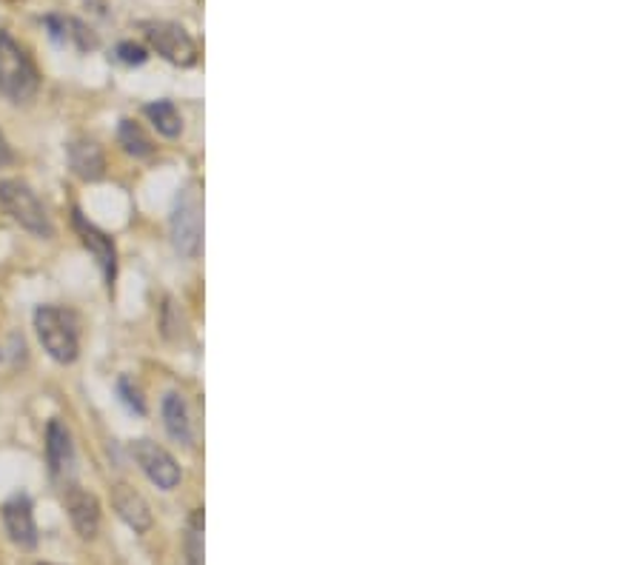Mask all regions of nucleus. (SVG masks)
I'll list each match as a JSON object with an SVG mask.
<instances>
[{
  "instance_id": "nucleus-18",
  "label": "nucleus",
  "mask_w": 642,
  "mask_h": 565,
  "mask_svg": "<svg viewBox=\"0 0 642 565\" xmlns=\"http://www.w3.org/2000/svg\"><path fill=\"white\" fill-rule=\"evenodd\" d=\"M115 61L126 63V66H143L146 61H149V52H146L140 43H131V40H123V43H117L115 47V54H112Z\"/></svg>"
},
{
  "instance_id": "nucleus-20",
  "label": "nucleus",
  "mask_w": 642,
  "mask_h": 565,
  "mask_svg": "<svg viewBox=\"0 0 642 565\" xmlns=\"http://www.w3.org/2000/svg\"><path fill=\"white\" fill-rule=\"evenodd\" d=\"M43 26H47V29H49V38H52L54 43H70L72 17H66V15H47V17H43Z\"/></svg>"
},
{
  "instance_id": "nucleus-15",
  "label": "nucleus",
  "mask_w": 642,
  "mask_h": 565,
  "mask_svg": "<svg viewBox=\"0 0 642 565\" xmlns=\"http://www.w3.org/2000/svg\"><path fill=\"white\" fill-rule=\"evenodd\" d=\"M117 140H121L123 152L131 154V158H149V154H154V143L149 140V135L143 131V126L135 121L121 123V129H117Z\"/></svg>"
},
{
  "instance_id": "nucleus-4",
  "label": "nucleus",
  "mask_w": 642,
  "mask_h": 565,
  "mask_svg": "<svg viewBox=\"0 0 642 565\" xmlns=\"http://www.w3.org/2000/svg\"><path fill=\"white\" fill-rule=\"evenodd\" d=\"M172 243L184 258H198L203 246V198H200L198 184H189L175 200L172 209Z\"/></svg>"
},
{
  "instance_id": "nucleus-19",
  "label": "nucleus",
  "mask_w": 642,
  "mask_h": 565,
  "mask_svg": "<svg viewBox=\"0 0 642 565\" xmlns=\"http://www.w3.org/2000/svg\"><path fill=\"white\" fill-rule=\"evenodd\" d=\"M70 43H72V47L80 49V52H92V49H98V35H95V32L89 29V26L80 24V21H75V17H72Z\"/></svg>"
},
{
  "instance_id": "nucleus-3",
  "label": "nucleus",
  "mask_w": 642,
  "mask_h": 565,
  "mask_svg": "<svg viewBox=\"0 0 642 565\" xmlns=\"http://www.w3.org/2000/svg\"><path fill=\"white\" fill-rule=\"evenodd\" d=\"M35 329H38L40 343L47 349L54 363H75L80 354V337H77V323L70 312L58 306H38L35 312Z\"/></svg>"
},
{
  "instance_id": "nucleus-2",
  "label": "nucleus",
  "mask_w": 642,
  "mask_h": 565,
  "mask_svg": "<svg viewBox=\"0 0 642 565\" xmlns=\"http://www.w3.org/2000/svg\"><path fill=\"white\" fill-rule=\"evenodd\" d=\"M0 203H3L9 217H12L21 229L29 231V235L43 237V240L54 237V226L52 221H49L47 209H43V203H40L38 194L32 191L29 184L15 180V177L0 180Z\"/></svg>"
},
{
  "instance_id": "nucleus-7",
  "label": "nucleus",
  "mask_w": 642,
  "mask_h": 565,
  "mask_svg": "<svg viewBox=\"0 0 642 565\" xmlns=\"http://www.w3.org/2000/svg\"><path fill=\"white\" fill-rule=\"evenodd\" d=\"M72 223H75V231L80 235V243L92 252V258L98 260L100 272H103V280L109 282V289H112V282H115L117 275V249L115 240L106 235V231H100L95 223H89L84 214L72 212Z\"/></svg>"
},
{
  "instance_id": "nucleus-9",
  "label": "nucleus",
  "mask_w": 642,
  "mask_h": 565,
  "mask_svg": "<svg viewBox=\"0 0 642 565\" xmlns=\"http://www.w3.org/2000/svg\"><path fill=\"white\" fill-rule=\"evenodd\" d=\"M66 512H70L72 526L84 540H95L100 531V503L92 491H84L80 486H70L63 494Z\"/></svg>"
},
{
  "instance_id": "nucleus-21",
  "label": "nucleus",
  "mask_w": 642,
  "mask_h": 565,
  "mask_svg": "<svg viewBox=\"0 0 642 565\" xmlns=\"http://www.w3.org/2000/svg\"><path fill=\"white\" fill-rule=\"evenodd\" d=\"M12 163H15V152H12V146H9V140L0 131V166H12Z\"/></svg>"
},
{
  "instance_id": "nucleus-17",
  "label": "nucleus",
  "mask_w": 642,
  "mask_h": 565,
  "mask_svg": "<svg viewBox=\"0 0 642 565\" xmlns=\"http://www.w3.org/2000/svg\"><path fill=\"white\" fill-rule=\"evenodd\" d=\"M115 389H117V398H121V403L126 405L131 414H146L143 394H140V389L129 380V377H121Z\"/></svg>"
},
{
  "instance_id": "nucleus-16",
  "label": "nucleus",
  "mask_w": 642,
  "mask_h": 565,
  "mask_svg": "<svg viewBox=\"0 0 642 565\" xmlns=\"http://www.w3.org/2000/svg\"><path fill=\"white\" fill-rule=\"evenodd\" d=\"M186 551H189V565H203V514H194L186 537Z\"/></svg>"
},
{
  "instance_id": "nucleus-10",
  "label": "nucleus",
  "mask_w": 642,
  "mask_h": 565,
  "mask_svg": "<svg viewBox=\"0 0 642 565\" xmlns=\"http://www.w3.org/2000/svg\"><path fill=\"white\" fill-rule=\"evenodd\" d=\"M112 505H115L117 517H121L135 535H146V531L154 526L152 508H149V503L143 500V494L131 489V486H126V482H121V486L112 489Z\"/></svg>"
},
{
  "instance_id": "nucleus-1",
  "label": "nucleus",
  "mask_w": 642,
  "mask_h": 565,
  "mask_svg": "<svg viewBox=\"0 0 642 565\" xmlns=\"http://www.w3.org/2000/svg\"><path fill=\"white\" fill-rule=\"evenodd\" d=\"M40 89L35 61L9 32L0 29V95L12 103H29Z\"/></svg>"
},
{
  "instance_id": "nucleus-12",
  "label": "nucleus",
  "mask_w": 642,
  "mask_h": 565,
  "mask_svg": "<svg viewBox=\"0 0 642 565\" xmlns=\"http://www.w3.org/2000/svg\"><path fill=\"white\" fill-rule=\"evenodd\" d=\"M47 463L54 477H70L75 466V443H72L70 428L61 420H52L47 426Z\"/></svg>"
},
{
  "instance_id": "nucleus-13",
  "label": "nucleus",
  "mask_w": 642,
  "mask_h": 565,
  "mask_svg": "<svg viewBox=\"0 0 642 565\" xmlns=\"http://www.w3.org/2000/svg\"><path fill=\"white\" fill-rule=\"evenodd\" d=\"M161 412H163V426H166L168 435L175 437L177 443L194 445V426H191V414L186 400L172 391V394L163 398Z\"/></svg>"
},
{
  "instance_id": "nucleus-14",
  "label": "nucleus",
  "mask_w": 642,
  "mask_h": 565,
  "mask_svg": "<svg viewBox=\"0 0 642 565\" xmlns=\"http://www.w3.org/2000/svg\"><path fill=\"white\" fill-rule=\"evenodd\" d=\"M146 117L152 121V126L161 131L163 138H177L184 131V117L177 112V106L172 100H158V103H149L143 109Z\"/></svg>"
},
{
  "instance_id": "nucleus-8",
  "label": "nucleus",
  "mask_w": 642,
  "mask_h": 565,
  "mask_svg": "<svg viewBox=\"0 0 642 565\" xmlns=\"http://www.w3.org/2000/svg\"><path fill=\"white\" fill-rule=\"evenodd\" d=\"M0 512H3V526H7L9 540L21 545V549H35L38 545V526H35V512H32L29 497H9Z\"/></svg>"
},
{
  "instance_id": "nucleus-5",
  "label": "nucleus",
  "mask_w": 642,
  "mask_h": 565,
  "mask_svg": "<svg viewBox=\"0 0 642 565\" xmlns=\"http://www.w3.org/2000/svg\"><path fill=\"white\" fill-rule=\"evenodd\" d=\"M143 32L149 47L161 54L163 61L175 63V66H194L198 63V43L191 40L184 26L158 21V24H146Z\"/></svg>"
},
{
  "instance_id": "nucleus-6",
  "label": "nucleus",
  "mask_w": 642,
  "mask_h": 565,
  "mask_svg": "<svg viewBox=\"0 0 642 565\" xmlns=\"http://www.w3.org/2000/svg\"><path fill=\"white\" fill-rule=\"evenodd\" d=\"M131 454L138 460L140 472L161 491H175L180 486V480H184L177 460L163 445L152 443V440H135L131 443Z\"/></svg>"
},
{
  "instance_id": "nucleus-11",
  "label": "nucleus",
  "mask_w": 642,
  "mask_h": 565,
  "mask_svg": "<svg viewBox=\"0 0 642 565\" xmlns=\"http://www.w3.org/2000/svg\"><path fill=\"white\" fill-rule=\"evenodd\" d=\"M66 154H70V166L80 180H100V177L106 175V154L100 149L95 140L89 138H77L66 146Z\"/></svg>"
}]
</instances>
